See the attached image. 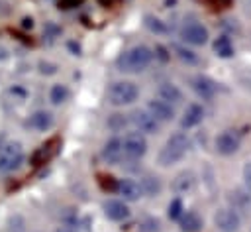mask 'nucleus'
Segmentation results:
<instances>
[{
    "instance_id": "nucleus-1",
    "label": "nucleus",
    "mask_w": 251,
    "mask_h": 232,
    "mask_svg": "<svg viewBox=\"0 0 251 232\" xmlns=\"http://www.w3.org/2000/svg\"><path fill=\"white\" fill-rule=\"evenodd\" d=\"M153 53L145 45H133L118 57V69L122 73H141L149 67Z\"/></svg>"
},
{
    "instance_id": "nucleus-2",
    "label": "nucleus",
    "mask_w": 251,
    "mask_h": 232,
    "mask_svg": "<svg viewBox=\"0 0 251 232\" xmlns=\"http://www.w3.org/2000/svg\"><path fill=\"white\" fill-rule=\"evenodd\" d=\"M188 147H190V142H188V138L182 132L173 134L167 140V144L163 145V149L159 151V165H163V167L175 165L176 161H180L186 155Z\"/></svg>"
},
{
    "instance_id": "nucleus-3",
    "label": "nucleus",
    "mask_w": 251,
    "mask_h": 232,
    "mask_svg": "<svg viewBox=\"0 0 251 232\" xmlns=\"http://www.w3.org/2000/svg\"><path fill=\"white\" fill-rule=\"evenodd\" d=\"M139 88L129 81H114L108 87V102L114 106H126L137 100Z\"/></svg>"
},
{
    "instance_id": "nucleus-4",
    "label": "nucleus",
    "mask_w": 251,
    "mask_h": 232,
    "mask_svg": "<svg viewBox=\"0 0 251 232\" xmlns=\"http://www.w3.org/2000/svg\"><path fill=\"white\" fill-rule=\"evenodd\" d=\"M24 161V149L18 142H8L0 147V173H10L18 169Z\"/></svg>"
},
{
    "instance_id": "nucleus-5",
    "label": "nucleus",
    "mask_w": 251,
    "mask_h": 232,
    "mask_svg": "<svg viewBox=\"0 0 251 232\" xmlns=\"http://www.w3.org/2000/svg\"><path fill=\"white\" fill-rule=\"evenodd\" d=\"M122 149H124V157L129 161L141 159L147 151V140L141 132H129L126 134V138L122 140Z\"/></svg>"
},
{
    "instance_id": "nucleus-6",
    "label": "nucleus",
    "mask_w": 251,
    "mask_h": 232,
    "mask_svg": "<svg viewBox=\"0 0 251 232\" xmlns=\"http://www.w3.org/2000/svg\"><path fill=\"white\" fill-rule=\"evenodd\" d=\"M180 37L190 45H204L208 41V29L198 22H184L180 28Z\"/></svg>"
},
{
    "instance_id": "nucleus-7",
    "label": "nucleus",
    "mask_w": 251,
    "mask_h": 232,
    "mask_svg": "<svg viewBox=\"0 0 251 232\" xmlns=\"http://www.w3.org/2000/svg\"><path fill=\"white\" fill-rule=\"evenodd\" d=\"M147 112H149L157 122H169V120L175 118V108H173L169 102L161 100V98H151V100H147Z\"/></svg>"
},
{
    "instance_id": "nucleus-8",
    "label": "nucleus",
    "mask_w": 251,
    "mask_h": 232,
    "mask_svg": "<svg viewBox=\"0 0 251 232\" xmlns=\"http://www.w3.org/2000/svg\"><path fill=\"white\" fill-rule=\"evenodd\" d=\"M131 124L143 134H157L159 132V122L147 110H133L131 112Z\"/></svg>"
},
{
    "instance_id": "nucleus-9",
    "label": "nucleus",
    "mask_w": 251,
    "mask_h": 232,
    "mask_svg": "<svg viewBox=\"0 0 251 232\" xmlns=\"http://www.w3.org/2000/svg\"><path fill=\"white\" fill-rule=\"evenodd\" d=\"M214 220H216V226L222 228L224 232H235V230L239 228V216H237V212L231 210V208H222V210H218L216 216H214Z\"/></svg>"
},
{
    "instance_id": "nucleus-10",
    "label": "nucleus",
    "mask_w": 251,
    "mask_h": 232,
    "mask_svg": "<svg viewBox=\"0 0 251 232\" xmlns=\"http://www.w3.org/2000/svg\"><path fill=\"white\" fill-rule=\"evenodd\" d=\"M237 147H239V138L231 130H226L216 138V149L222 155H231L237 151Z\"/></svg>"
},
{
    "instance_id": "nucleus-11",
    "label": "nucleus",
    "mask_w": 251,
    "mask_h": 232,
    "mask_svg": "<svg viewBox=\"0 0 251 232\" xmlns=\"http://www.w3.org/2000/svg\"><path fill=\"white\" fill-rule=\"evenodd\" d=\"M102 159L110 165H118L124 159V149H122V140L120 138H112L110 142L104 144L102 147Z\"/></svg>"
},
{
    "instance_id": "nucleus-12",
    "label": "nucleus",
    "mask_w": 251,
    "mask_h": 232,
    "mask_svg": "<svg viewBox=\"0 0 251 232\" xmlns=\"http://www.w3.org/2000/svg\"><path fill=\"white\" fill-rule=\"evenodd\" d=\"M190 85H192L194 92H196L200 98H204V100H210V98L216 94V85H214V81H210V79L204 77V75L192 77V79H190Z\"/></svg>"
},
{
    "instance_id": "nucleus-13",
    "label": "nucleus",
    "mask_w": 251,
    "mask_h": 232,
    "mask_svg": "<svg viewBox=\"0 0 251 232\" xmlns=\"http://www.w3.org/2000/svg\"><path fill=\"white\" fill-rule=\"evenodd\" d=\"M104 212H106V216H108L110 220H116V222L126 220V218L129 216L127 204H126L124 201H118V199L106 201V203H104Z\"/></svg>"
},
{
    "instance_id": "nucleus-14",
    "label": "nucleus",
    "mask_w": 251,
    "mask_h": 232,
    "mask_svg": "<svg viewBox=\"0 0 251 232\" xmlns=\"http://www.w3.org/2000/svg\"><path fill=\"white\" fill-rule=\"evenodd\" d=\"M27 126L31 130H37V132H45L53 126V114L47 112V110H37L33 112L29 118H27Z\"/></svg>"
},
{
    "instance_id": "nucleus-15",
    "label": "nucleus",
    "mask_w": 251,
    "mask_h": 232,
    "mask_svg": "<svg viewBox=\"0 0 251 232\" xmlns=\"http://www.w3.org/2000/svg\"><path fill=\"white\" fill-rule=\"evenodd\" d=\"M157 92H159V98L165 100V102H169L171 106L182 102V92H180L178 87L173 85V83H161L159 88H157Z\"/></svg>"
},
{
    "instance_id": "nucleus-16",
    "label": "nucleus",
    "mask_w": 251,
    "mask_h": 232,
    "mask_svg": "<svg viewBox=\"0 0 251 232\" xmlns=\"http://www.w3.org/2000/svg\"><path fill=\"white\" fill-rule=\"evenodd\" d=\"M118 191L124 197V201H139V197L143 195L139 183H135L131 179H120L118 181Z\"/></svg>"
},
{
    "instance_id": "nucleus-17",
    "label": "nucleus",
    "mask_w": 251,
    "mask_h": 232,
    "mask_svg": "<svg viewBox=\"0 0 251 232\" xmlns=\"http://www.w3.org/2000/svg\"><path fill=\"white\" fill-rule=\"evenodd\" d=\"M202 118H204V110H202V106H200V104H190V106L184 110L180 124H182V128H192V126L200 124Z\"/></svg>"
},
{
    "instance_id": "nucleus-18",
    "label": "nucleus",
    "mask_w": 251,
    "mask_h": 232,
    "mask_svg": "<svg viewBox=\"0 0 251 232\" xmlns=\"http://www.w3.org/2000/svg\"><path fill=\"white\" fill-rule=\"evenodd\" d=\"M141 193L147 195V197H157L161 193V179L155 177V175H143L141 177Z\"/></svg>"
},
{
    "instance_id": "nucleus-19",
    "label": "nucleus",
    "mask_w": 251,
    "mask_h": 232,
    "mask_svg": "<svg viewBox=\"0 0 251 232\" xmlns=\"http://www.w3.org/2000/svg\"><path fill=\"white\" fill-rule=\"evenodd\" d=\"M200 226H202V218L196 212L180 214V230L182 232H196Z\"/></svg>"
},
{
    "instance_id": "nucleus-20",
    "label": "nucleus",
    "mask_w": 251,
    "mask_h": 232,
    "mask_svg": "<svg viewBox=\"0 0 251 232\" xmlns=\"http://www.w3.org/2000/svg\"><path fill=\"white\" fill-rule=\"evenodd\" d=\"M214 51H216L218 57H224V59L231 57V55H233V45H231L229 37H226V35L218 37V39L214 41Z\"/></svg>"
},
{
    "instance_id": "nucleus-21",
    "label": "nucleus",
    "mask_w": 251,
    "mask_h": 232,
    "mask_svg": "<svg viewBox=\"0 0 251 232\" xmlns=\"http://www.w3.org/2000/svg\"><path fill=\"white\" fill-rule=\"evenodd\" d=\"M192 183H194L192 173H190V171H182V173H178V175L175 177V181H173V189H175L176 193H186V191L192 187Z\"/></svg>"
},
{
    "instance_id": "nucleus-22",
    "label": "nucleus",
    "mask_w": 251,
    "mask_h": 232,
    "mask_svg": "<svg viewBox=\"0 0 251 232\" xmlns=\"http://www.w3.org/2000/svg\"><path fill=\"white\" fill-rule=\"evenodd\" d=\"M49 100L53 104H63L69 100V88L65 85H53L49 90Z\"/></svg>"
},
{
    "instance_id": "nucleus-23",
    "label": "nucleus",
    "mask_w": 251,
    "mask_h": 232,
    "mask_svg": "<svg viewBox=\"0 0 251 232\" xmlns=\"http://www.w3.org/2000/svg\"><path fill=\"white\" fill-rule=\"evenodd\" d=\"M173 49H175V53H176L178 59H182V61H186V63H190V65L198 63V55H196L194 51L186 49L184 45H173Z\"/></svg>"
},
{
    "instance_id": "nucleus-24",
    "label": "nucleus",
    "mask_w": 251,
    "mask_h": 232,
    "mask_svg": "<svg viewBox=\"0 0 251 232\" xmlns=\"http://www.w3.org/2000/svg\"><path fill=\"white\" fill-rule=\"evenodd\" d=\"M106 126L112 130V132H122L126 126H127V118L124 114H112L106 122Z\"/></svg>"
},
{
    "instance_id": "nucleus-25",
    "label": "nucleus",
    "mask_w": 251,
    "mask_h": 232,
    "mask_svg": "<svg viewBox=\"0 0 251 232\" xmlns=\"http://www.w3.org/2000/svg\"><path fill=\"white\" fill-rule=\"evenodd\" d=\"M145 26L155 33H167V26L155 16H145Z\"/></svg>"
},
{
    "instance_id": "nucleus-26",
    "label": "nucleus",
    "mask_w": 251,
    "mask_h": 232,
    "mask_svg": "<svg viewBox=\"0 0 251 232\" xmlns=\"http://www.w3.org/2000/svg\"><path fill=\"white\" fill-rule=\"evenodd\" d=\"M167 212H169V218H171V220L180 218V214H182V201H180V199H173Z\"/></svg>"
},
{
    "instance_id": "nucleus-27",
    "label": "nucleus",
    "mask_w": 251,
    "mask_h": 232,
    "mask_svg": "<svg viewBox=\"0 0 251 232\" xmlns=\"http://www.w3.org/2000/svg\"><path fill=\"white\" fill-rule=\"evenodd\" d=\"M10 94H12L16 100H25V98H27V90H25L24 87H20V85L10 87Z\"/></svg>"
},
{
    "instance_id": "nucleus-28",
    "label": "nucleus",
    "mask_w": 251,
    "mask_h": 232,
    "mask_svg": "<svg viewBox=\"0 0 251 232\" xmlns=\"http://www.w3.org/2000/svg\"><path fill=\"white\" fill-rule=\"evenodd\" d=\"M39 73L53 75V73H57V65L55 63H49V61H39Z\"/></svg>"
},
{
    "instance_id": "nucleus-29",
    "label": "nucleus",
    "mask_w": 251,
    "mask_h": 232,
    "mask_svg": "<svg viewBox=\"0 0 251 232\" xmlns=\"http://www.w3.org/2000/svg\"><path fill=\"white\" fill-rule=\"evenodd\" d=\"M159 226H161V222L159 220H155V218H149V220H145L143 222V232H157L159 230Z\"/></svg>"
},
{
    "instance_id": "nucleus-30",
    "label": "nucleus",
    "mask_w": 251,
    "mask_h": 232,
    "mask_svg": "<svg viewBox=\"0 0 251 232\" xmlns=\"http://www.w3.org/2000/svg\"><path fill=\"white\" fill-rule=\"evenodd\" d=\"M243 179H245L247 189L251 191V161H247V163H245V167H243Z\"/></svg>"
},
{
    "instance_id": "nucleus-31",
    "label": "nucleus",
    "mask_w": 251,
    "mask_h": 232,
    "mask_svg": "<svg viewBox=\"0 0 251 232\" xmlns=\"http://www.w3.org/2000/svg\"><path fill=\"white\" fill-rule=\"evenodd\" d=\"M155 51H157L155 57H159L161 61H167V59H169V53H167V49H165L163 45H155Z\"/></svg>"
},
{
    "instance_id": "nucleus-32",
    "label": "nucleus",
    "mask_w": 251,
    "mask_h": 232,
    "mask_svg": "<svg viewBox=\"0 0 251 232\" xmlns=\"http://www.w3.org/2000/svg\"><path fill=\"white\" fill-rule=\"evenodd\" d=\"M61 29L57 28V26H53V24H47L45 26V35H57Z\"/></svg>"
},
{
    "instance_id": "nucleus-33",
    "label": "nucleus",
    "mask_w": 251,
    "mask_h": 232,
    "mask_svg": "<svg viewBox=\"0 0 251 232\" xmlns=\"http://www.w3.org/2000/svg\"><path fill=\"white\" fill-rule=\"evenodd\" d=\"M6 57H8V49H6V47H2V45H0V61H4V59H6Z\"/></svg>"
},
{
    "instance_id": "nucleus-34",
    "label": "nucleus",
    "mask_w": 251,
    "mask_h": 232,
    "mask_svg": "<svg viewBox=\"0 0 251 232\" xmlns=\"http://www.w3.org/2000/svg\"><path fill=\"white\" fill-rule=\"evenodd\" d=\"M33 26V20L31 18H24V28H31Z\"/></svg>"
},
{
    "instance_id": "nucleus-35",
    "label": "nucleus",
    "mask_w": 251,
    "mask_h": 232,
    "mask_svg": "<svg viewBox=\"0 0 251 232\" xmlns=\"http://www.w3.org/2000/svg\"><path fill=\"white\" fill-rule=\"evenodd\" d=\"M55 232H75L73 228H69V226H61V228H57Z\"/></svg>"
},
{
    "instance_id": "nucleus-36",
    "label": "nucleus",
    "mask_w": 251,
    "mask_h": 232,
    "mask_svg": "<svg viewBox=\"0 0 251 232\" xmlns=\"http://www.w3.org/2000/svg\"><path fill=\"white\" fill-rule=\"evenodd\" d=\"M245 81H247V83H249V85H251V71H249V73H247V77H245Z\"/></svg>"
}]
</instances>
